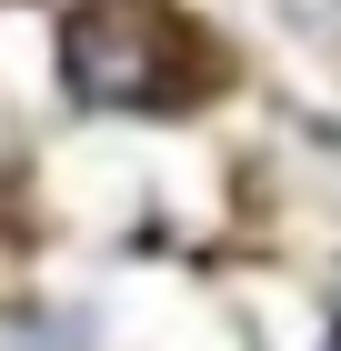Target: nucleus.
Listing matches in <instances>:
<instances>
[{
  "instance_id": "1",
  "label": "nucleus",
  "mask_w": 341,
  "mask_h": 351,
  "mask_svg": "<svg viewBox=\"0 0 341 351\" xmlns=\"http://www.w3.org/2000/svg\"><path fill=\"white\" fill-rule=\"evenodd\" d=\"M231 60L171 0H80L60 21V81L80 110H181L191 90H221Z\"/></svg>"
}]
</instances>
